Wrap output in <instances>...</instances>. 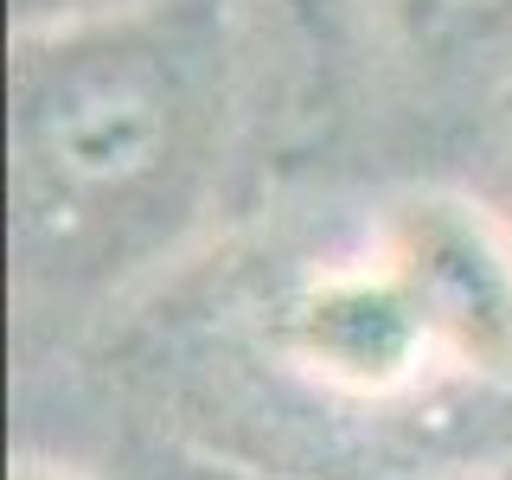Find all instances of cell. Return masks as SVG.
Listing matches in <instances>:
<instances>
[{
    "label": "cell",
    "mask_w": 512,
    "mask_h": 480,
    "mask_svg": "<svg viewBox=\"0 0 512 480\" xmlns=\"http://www.w3.org/2000/svg\"><path fill=\"white\" fill-rule=\"evenodd\" d=\"M237 128L231 0L7 39V244L26 301L116 295L205 224Z\"/></svg>",
    "instance_id": "cell-1"
},
{
    "label": "cell",
    "mask_w": 512,
    "mask_h": 480,
    "mask_svg": "<svg viewBox=\"0 0 512 480\" xmlns=\"http://www.w3.org/2000/svg\"><path fill=\"white\" fill-rule=\"evenodd\" d=\"M372 256L404 282L442 359L512 384V218L468 192H404L372 224Z\"/></svg>",
    "instance_id": "cell-2"
},
{
    "label": "cell",
    "mask_w": 512,
    "mask_h": 480,
    "mask_svg": "<svg viewBox=\"0 0 512 480\" xmlns=\"http://www.w3.org/2000/svg\"><path fill=\"white\" fill-rule=\"evenodd\" d=\"M282 340L314 378L340 384V391H359V397L404 391V384H416L442 359L436 333L423 327V314L404 295V282L378 256L320 269L288 301Z\"/></svg>",
    "instance_id": "cell-3"
},
{
    "label": "cell",
    "mask_w": 512,
    "mask_h": 480,
    "mask_svg": "<svg viewBox=\"0 0 512 480\" xmlns=\"http://www.w3.org/2000/svg\"><path fill=\"white\" fill-rule=\"evenodd\" d=\"M397 45L423 58H468L512 39V0H365Z\"/></svg>",
    "instance_id": "cell-4"
},
{
    "label": "cell",
    "mask_w": 512,
    "mask_h": 480,
    "mask_svg": "<svg viewBox=\"0 0 512 480\" xmlns=\"http://www.w3.org/2000/svg\"><path fill=\"white\" fill-rule=\"evenodd\" d=\"M122 7H148V0H7V13H13V32H20V26L96 20V13H122Z\"/></svg>",
    "instance_id": "cell-5"
},
{
    "label": "cell",
    "mask_w": 512,
    "mask_h": 480,
    "mask_svg": "<svg viewBox=\"0 0 512 480\" xmlns=\"http://www.w3.org/2000/svg\"><path fill=\"white\" fill-rule=\"evenodd\" d=\"M141 480H269V474H250V468H224V461H160Z\"/></svg>",
    "instance_id": "cell-6"
},
{
    "label": "cell",
    "mask_w": 512,
    "mask_h": 480,
    "mask_svg": "<svg viewBox=\"0 0 512 480\" xmlns=\"http://www.w3.org/2000/svg\"><path fill=\"white\" fill-rule=\"evenodd\" d=\"M7 480H103L90 468H71V461H45V455H20L7 468Z\"/></svg>",
    "instance_id": "cell-7"
},
{
    "label": "cell",
    "mask_w": 512,
    "mask_h": 480,
    "mask_svg": "<svg viewBox=\"0 0 512 480\" xmlns=\"http://www.w3.org/2000/svg\"><path fill=\"white\" fill-rule=\"evenodd\" d=\"M506 218H512V160H506Z\"/></svg>",
    "instance_id": "cell-8"
}]
</instances>
